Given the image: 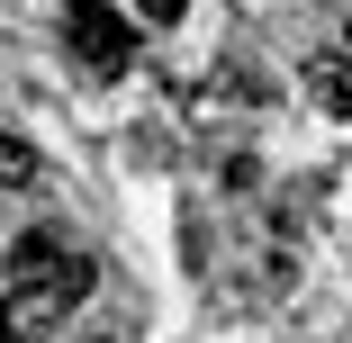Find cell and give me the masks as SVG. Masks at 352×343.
Returning a JSON list of instances; mask_svg holds the SVG:
<instances>
[{
    "mask_svg": "<svg viewBox=\"0 0 352 343\" xmlns=\"http://www.w3.org/2000/svg\"><path fill=\"white\" fill-rule=\"evenodd\" d=\"M63 45H73V63L91 82H118L135 63V19H118L109 0H63Z\"/></svg>",
    "mask_w": 352,
    "mask_h": 343,
    "instance_id": "7a4b0ae2",
    "label": "cell"
},
{
    "mask_svg": "<svg viewBox=\"0 0 352 343\" xmlns=\"http://www.w3.org/2000/svg\"><path fill=\"white\" fill-rule=\"evenodd\" d=\"M0 298H10V325H54L63 307L91 298V253L63 235H19L0 262Z\"/></svg>",
    "mask_w": 352,
    "mask_h": 343,
    "instance_id": "6da1fadb",
    "label": "cell"
},
{
    "mask_svg": "<svg viewBox=\"0 0 352 343\" xmlns=\"http://www.w3.org/2000/svg\"><path fill=\"white\" fill-rule=\"evenodd\" d=\"M135 10H145V27H172V19L190 10V0H135Z\"/></svg>",
    "mask_w": 352,
    "mask_h": 343,
    "instance_id": "5b68a950",
    "label": "cell"
},
{
    "mask_svg": "<svg viewBox=\"0 0 352 343\" xmlns=\"http://www.w3.org/2000/svg\"><path fill=\"white\" fill-rule=\"evenodd\" d=\"M298 91H307L325 118H352V54H307V63H298Z\"/></svg>",
    "mask_w": 352,
    "mask_h": 343,
    "instance_id": "3957f363",
    "label": "cell"
},
{
    "mask_svg": "<svg viewBox=\"0 0 352 343\" xmlns=\"http://www.w3.org/2000/svg\"><path fill=\"white\" fill-rule=\"evenodd\" d=\"M10 334H19V325H10V298H0V343H10Z\"/></svg>",
    "mask_w": 352,
    "mask_h": 343,
    "instance_id": "8992f818",
    "label": "cell"
},
{
    "mask_svg": "<svg viewBox=\"0 0 352 343\" xmlns=\"http://www.w3.org/2000/svg\"><path fill=\"white\" fill-rule=\"evenodd\" d=\"M36 181H45L36 145H28V135H10V126H0V190H36Z\"/></svg>",
    "mask_w": 352,
    "mask_h": 343,
    "instance_id": "277c9868",
    "label": "cell"
}]
</instances>
